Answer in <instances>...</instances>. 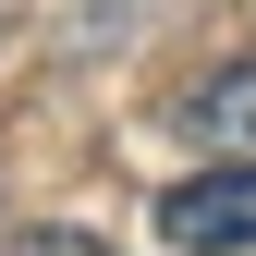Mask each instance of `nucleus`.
<instances>
[{
  "instance_id": "nucleus-1",
  "label": "nucleus",
  "mask_w": 256,
  "mask_h": 256,
  "mask_svg": "<svg viewBox=\"0 0 256 256\" xmlns=\"http://www.w3.org/2000/svg\"><path fill=\"white\" fill-rule=\"evenodd\" d=\"M158 232L183 256H244L256 244V158H220V171L171 183V196H158Z\"/></svg>"
},
{
  "instance_id": "nucleus-2",
  "label": "nucleus",
  "mask_w": 256,
  "mask_h": 256,
  "mask_svg": "<svg viewBox=\"0 0 256 256\" xmlns=\"http://www.w3.org/2000/svg\"><path fill=\"white\" fill-rule=\"evenodd\" d=\"M183 134L220 146V158H256V61H220L196 98H183Z\"/></svg>"
},
{
  "instance_id": "nucleus-3",
  "label": "nucleus",
  "mask_w": 256,
  "mask_h": 256,
  "mask_svg": "<svg viewBox=\"0 0 256 256\" xmlns=\"http://www.w3.org/2000/svg\"><path fill=\"white\" fill-rule=\"evenodd\" d=\"M0 256H110V244H98V232H61V220H49V232H12Z\"/></svg>"
}]
</instances>
